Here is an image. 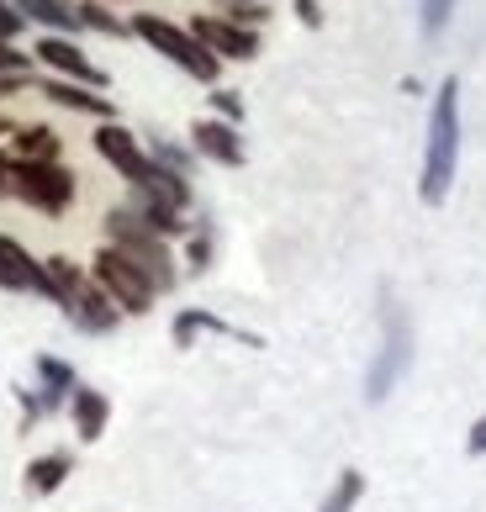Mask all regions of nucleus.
Segmentation results:
<instances>
[{"label": "nucleus", "mask_w": 486, "mask_h": 512, "mask_svg": "<svg viewBox=\"0 0 486 512\" xmlns=\"http://www.w3.org/2000/svg\"><path fill=\"white\" fill-rule=\"evenodd\" d=\"M455 164H460V80H444L434 111H428V143H423V180L418 196L423 206H439L455 185Z\"/></svg>", "instance_id": "nucleus-1"}, {"label": "nucleus", "mask_w": 486, "mask_h": 512, "mask_svg": "<svg viewBox=\"0 0 486 512\" xmlns=\"http://www.w3.org/2000/svg\"><path fill=\"white\" fill-rule=\"evenodd\" d=\"M106 233H111V249L133 259L159 291L175 286V254H170V243H164L154 227H143V217L133 212V206H117V212L106 217Z\"/></svg>", "instance_id": "nucleus-2"}, {"label": "nucleus", "mask_w": 486, "mask_h": 512, "mask_svg": "<svg viewBox=\"0 0 486 512\" xmlns=\"http://www.w3.org/2000/svg\"><path fill=\"white\" fill-rule=\"evenodd\" d=\"M90 280H96V286L117 301L122 317H143V312H154V301H159V286L127 254L111 249V243H106L96 259H90Z\"/></svg>", "instance_id": "nucleus-3"}, {"label": "nucleus", "mask_w": 486, "mask_h": 512, "mask_svg": "<svg viewBox=\"0 0 486 512\" xmlns=\"http://www.w3.org/2000/svg\"><path fill=\"white\" fill-rule=\"evenodd\" d=\"M133 32H138L154 53H164L170 64H180L185 74H191V80H207V85L217 80V59L196 43V32L164 22V16H154V11H138V16H133Z\"/></svg>", "instance_id": "nucleus-4"}, {"label": "nucleus", "mask_w": 486, "mask_h": 512, "mask_svg": "<svg viewBox=\"0 0 486 512\" xmlns=\"http://www.w3.org/2000/svg\"><path fill=\"white\" fill-rule=\"evenodd\" d=\"M407 365H413V328H407V317L386 301V322H381V349H376V365H370L365 375V402L376 407L391 396V386L407 375Z\"/></svg>", "instance_id": "nucleus-5"}, {"label": "nucleus", "mask_w": 486, "mask_h": 512, "mask_svg": "<svg viewBox=\"0 0 486 512\" xmlns=\"http://www.w3.org/2000/svg\"><path fill=\"white\" fill-rule=\"evenodd\" d=\"M6 185L27 206H37V212H48V217H59L64 206L74 201V175L64 164H27V159H16L6 169Z\"/></svg>", "instance_id": "nucleus-6"}, {"label": "nucleus", "mask_w": 486, "mask_h": 512, "mask_svg": "<svg viewBox=\"0 0 486 512\" xmlns=\"http://www.w3.org/2000/svg\"><path fill=\"white\" fill-rule=\"evenodd\" d=\"M96 154L117 169L122 180H133V185H143L148 175H154V159L143 154V143H138L127 127H117V122H106V127L96 132Z\"/></svg>", "instance_id": "nucleus-7"}, {"label": "nucleus", "mask_w": 486, "mask_h": 512, "mask_svg": "<svg viewBox=\"0 0 486 512\" xmlns=\"http://www.w3.org/2000/svg\"><path fill=\"white\" fill-rule=\"evenodd\" d=\"M191 32H196V43L207 48L212 59H254V53H259V37L249 27H233V22H212V16H201Z\"/></svg>", "instance_id": "nucleus-8"}, {"label": "nucleus", "mask_w": 486, "mask_h": 512, "mask_svg": "<svg viewBox=\"0 0 486 512\" xmlns=\"http://www.w3.org/2000/svg\"><path fill=\"white\" fill-rule=\"evenodd\" d=\"M69 322H74L80 333L96 338V333H111V328H117L122 312H117V301H111V296L96 286V280H85V291L69 301Z\"/></svg>", "instance_id": "nucleus-9"}, {"label": "nucleus", "mask_w": 486, "mask_h": 512, "mask_svg": "<svg viewBox=\"0 0 486 512\" xmlns=\"http://www.w3.org/2000/svg\"><path fill=\"white\" fill-rule=\"evenodd\" d=\"M69 417H74V433H80L85 444H96L101 433H106V423H111V402H106L96 386H74V396H69Z\"/></svg>", "instance_id": "nucleus-10"}, {"label": "nucleus", "mask_w": 486, "mask_h": 512, "mask_svg": "<svg viewBox=\"0 0 486 512\" xmlns=\"http://www.w3.org/2000/svg\"><path fill=\"white\" fill-rule=\"evenodd\" d=\"M191 138H196V154H207V159H217V164H228V169H238L243 164V143H238V127L233 122H196L191 127Z\"/></svg>", "instance_id": "nucleus-11"}, {"label": "nucleus", "mask_w": 486, "mask_h": 512, "mask_svg": "<svg viewBox=\"0 0 486 512\" xmlns=\"http://www.w3.org/2000/svg\"><path fill=\"white\" fill-rule=\"evenodd\" d=\"M37 59L53 64L59 74H69V80H80V85H101V69L90 64L85 53L69 43V37H43V43H37Z\"/></svg>", "instance_id": "nucleus-12"}, {"label": "nucleus", "mask_w": 486, "mask_h": 512, "mask_svg": "<svg viewBox=\"0 0 486 512\" xmlns=\"http://www.w3.org/2000/svg\"><path fill=\"white\" fill-rule=\"evenodd\" d=\"M201 333L243 338V344H254V349H259V338H254V333H243V328H233V322H222V317L201 312V307H185V312L175 317V344H180V349H196V338H201Z\"/></svg>", "instance_id": "nucleus-13"}, {"label": "nucleus", "mask_w": 486, "mask_h": 512, "mask_svg": "<svg viewBox=\"0 0 486 512\" xmlns=\"http://www.w3.org/2000/svg\"><path fill=\"white\" fill-rule=\"evenodd\" d=\"M37 381H43V391H37V396H43V412H59L74 396V386H80V381H74V370L64 365V359H53V354L37 359Z\"/></svg>", "instance_id": "nucleus-14"}, {"label": "nucleus", "mask_w": 486, "mask_h": 512, "mask_svg": "<svg viewBox=\"0 0 486 512\" xmlns=\"http://www.w3.org/2000/svg\"><path fill=\"white\" fill-rule=\"evenodd\" d=\"M69 470H74L69 454H43V460L27 465V491H32V497H53V491L64 486Z\"/></svg>", "instance_id": "nucleus-15"}, {"label": "nucleus", "mask_w": 486, "mask_h": 512, "mask_svg": "<svg viewBox=\"0 0 486 512\" xmlns=\"http://www.w3.org/2000/svg\"><path fill=\"white\" fill-rule=\"evenodd\" d=\"M43 96H48V101H59V106H69V111H90V117H111V101H106V96H85L80 85H64V80L43 85Z\"/></svg>", "instance_id": "nucleus-16"}, {"label": "nucleus", "mask_w": 486, "mask_h": 512, "mask_svg": "<svg viewBox=\"0 0 486 512\" xmlns=\"http://www.w3.org/2000/svg\"><path fill=\"white\" fill-rule=\"evenodd\" d=\"M360 497H365V476H360V470H339V481H333V491L323 497L317 512H354Z\"/></svg>", "instance_id": "nucleus-17"}, {"label": "nucleus", "mask_w": 486, "mask_h": 512, "mask_svg": "<svg viewBox=\"0 0 486 512\" xmlns=\"http://www.w3.org/2000/svg\"><path fill=\"white\" fill-rule=\"evenodd\" d=\"M16 11L32 16V22H43V27H59V32L80 27V16H74V11L64 6V0H16Z\"/></svg>", "instance_id": "nucleus-18"}, {"label": "nucleus", "mask_w": 486, "mask_h": 512, "mask_svg": "<svg viewBox=\"0 0 486 512\" xmlns=\"http://www.w3.org/2000/svg\"><path fill=\"white\" fill-rule=\"evenodd\" d=\"M16 148H22L27 164H59V132H48V127H27L16 138Z\"/></svg>", "instance_id": "nucleus-19"}, {"label": "nucleus", "mask_w": 486, "mask_h": 512, "mask_svg": "<svg viewBox=\"0 0 486 512\" xmlns=\"http://www.w3.org/2000/svg\"><path fill=\"white\" fill-rule=\"evenodd\" d=\"M450 16H455V0H418V22H423L428 37L450 27Z\"/></svg>", "instance_id": "nucleus-20"}, {"label": "nucleus", "mask_w": 486, "mask_h": 512, "mask_svg": "<svg viewBox=\"0 0 486 512\" xmlns=\"http://www.w3.org/2000/svg\"><path fill=\"white\" fill-rule=\"evenodd\" d=\"M185 264H191L196 275L212 264V233H207V227H196V233H191V249H185Z\"/></svg>", "instance_id": "nucleus-21"}, {"label": "nucleus", "mask_w": 486, "mask_h": 512, "mask_svg": "<svg viewBox=\"0 0 486 512\" xmlns=\"http://www.w3.org/2000/svg\"><path fill=\"white\" fill-rule=\"evenodd\" d=\"M465 454H471V460H481V454H486V412L471 423V433H465Z\"/></svg>", "instance_id": "nucleus-22"}, {"label": "nucleus", "mask_w": 486, "mask_h": 512, "mask_svg": "<svg viewBox=\"0 0 486 512\" xmlns=\"http://www.w3.org/2000/svg\"><path fill=\"white\" fill-rule=\"evenodd\" d=\"M74 16H80V22H90V27H101V32H122V27L111 22L106 11H96V6H85V11H74Z\"/></svg>", "instance_id": "nucleus-23"}, {"label": "nucleus", "mask_w": 486, "mask_h": 512, "mask_svg": "<svg viewBox=\"0 0 486 512\" xmlns=\"http://www.w3.org/2000/svg\"><path fill=\"white\" fill-rule=\"evenodd\" d=\"M212 106H217L228 122H238V117H243V101H238V96H228V90H222V96H212Z\"/></svg>", "instance_id": "nucleus-24"}, {"label": "nucleus", "mask_w": 486, "mask_h": 512, "mask_svg": "<svg viewBox=\"0 0 486 512\" xmlns=\"http://www.w3.org/2000/svg\"><path fill=\"white\" fill-rule=\"evenodd\" d=\"M16 27H22V11H11L6 0H0V43H6V37H11Z\"/></svg>", "instance_id": "nucleus-25"}, {"label": "nucleus", "mask_w": 486, "mask_h": 512, "mask_svg": "<svg viewBox=\"0 0 486 512\" xmlns=\"http://www.w3.org/2000/svg\"><path fill=\"white\" fill-rule=\"evenodd\" d=\"M0 69H6V74H22V69H27V59H22V53H11L6 43H0Z\"/></svg>", "instance_id": "nucleus-26"}, {"label": "nucleus", "mask_w": 486, "mask_h": 512, "mask_svg": "<svg viewBox=\"0 0 486 512\" xmlns=\"http://www.w3.org/2000/svg\"><path fill=\"white\" fill-rule=\"evenodd\" d=\"M296 11H302V22H307V27L323 22V16H317V0H296Z\"/></svg>", "instance_id": "nucleus-27"}, {"label": "nucleus", "mask_w": 486, "mask_h": 512, "mask_svg": "<svg viewBox=\"0 0 486 512\" xmlns=\"http://www.w3.org/2000/svg\"><path fill=\"white\" fill-rule=\"evenodd\" d=\"M16 85H22V74H0V96H11Z\"/></svg>", "instance_id": "nucleus-28"}, {"label": "nucleus", "mask_w": 486, "mask_h": 512, "mask_svg": "<svg viewBox=\"0 0 486 512\" xmlns=\"http://www.w3.org/2000/svg\"><path fill=\"white\" fill-rule=\"evenodd\" d=\"M238 6H254V0H238Z\"/></svg>", "instance_id": "nucleus-29"}]
</instances>
